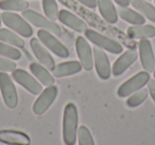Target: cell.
<instances>
[{"label": "cell", "mask_w": 155, "mask_h": 145, "mask_svg": "<svg viewBox=\"0 0 155 145\" xmlns=\"http://www.w3.org/2000/svg\"><path fill=\"white\" fill-rule=\"evenodd\" d=\"M117 13L118 16H120V18H122L129 24H132L133 26L146 24V17L141 13H138L127 7H119L117 9Z\"/></svg>", "instance_id": "cell-21"}, {"label": "cell", "mask_w": 155, "mask_h": 145, "mask_svg": "<svg viewBox=\"0 0 155 145\" xmlns=\"http://www.w3.org/2000/svg\"><path fill=\"white\" fill-rule=\"evenodd\" d=\"M75 1H78L83 7L87 8L89 10H95L97 8V0H75Z\"/></svg>", "instance_id": "cell-29"}, {"label": "cell", "mask_w": 155, "mask_h": 145, "mask_svg": "<svg viewBox=\"0 0 155 145\" xmlns=\"http://www.w3.org/2000/svg\"><path fill=\"white\" fill-rule=\"evenodd\" d=\"M0 91L3 102L10 109H14L18 104V93L13 81L7 72L0 71Z\"/></svg>", "instance_id": "cell-6"}, {"label": "cell", "mask_w": 155, "mask_h": 145, "mask_svg": "<svg viewBox=\"0 0 155 145\" xmlns=\"http://www.w3.org/2000/svg\"><path fill=\"white\" fill-rule=\"evenodd\" d=\"M22 17H24L29 24H32L33 26L44 29V30L52 33V34L55 35V36H61V34H62L61 27L58 26V24H55L53 20L49 19V18L46 17V16L33 11V10L27 9V10H25V11H22Z\"/></svg>", "instance_id": "cell-4"}, {"label": "cell", "mask_w": 155, "mask_h": 145, "mask_svg": "<svg viewBox=\"0 0 155 145\" xmlns=\"http://www.w3.org/2000/svg\"><path fill=\"white\" fill-rule=\"evenodd\" d=\"M154 2H155V0H154Z\"/></svg>", "instance_id": "cell-35"}, {"label": "cell", "mask_w": 155, "mask_h": 145, "mask_svg": "<svg viewBox=\"0 0 155 145\" xmlns=\"http://www.w3.org/2000/svg\"><path fill=\"white\" fill-rule=\"evenodd\" d=\"M149 91L146 88H141V89L137 90L134 93H132L131 95H129L127 100V105L131 108H135V107L141 105L144 101L148 98Z\"/></svg>", "instance_id": "cell-24"}, {"label": "cell", "mask_w": 155, "mask_h": 145, "mask_svg": "<svg viewBox=\"0 0 155 145\" xmlns=\"http://www.w3.org/2000/svg\"><path fill=\"white\" fill-rule=\"evenodd\" d=\"M58 20L68 28L74 30L75 32L83 33L87 30V24L75 14L71 13L68 10H61L58 13Z\"/></svg>", "instance_id": "cell-16"}, {"label": "cell", "mask_w": 155, "mask_h": 145, "mask_svg": "<svg viewBox=\"0 0 155 145\" xmlns=\"http://www.w3.org/2000/svg\"><path fill=\"white\" fill-rule=\"evenodd\" d=\"M12 77L16 83H18L25 89H27V91L34 94V95H37L43 91L41 84L35 79L34 75L30 74L24 69H15L12 72Z\"/></svg>", "instance_id": "cell-8"}, {"label": "cell", "mask_w": 155, "mask_h": 145, "mask_svg": "<svg viewBox=\"0 0 155 145\" xmlns=\"http://www.w3.org/2000/svg\"><path fill=\"white\" fill-rule=\"evenodd\" d=\"M58 87L54 85L49 86L46 89H44V91H41L39 93V96L35 100L34 104H33V112L37 115L44 114L55 101L56 96H58Z\"/></svg>", "instance_id": "cell-9"}, {"label": "cell", "mask_w": 155, "mask_h": 145, "mask_svg": "<svg viewBox=\"0 0 155 145\" xmlns=\"http://www.w3.org/2000/svg\"><path fill=\"white\" fill-rule=\"evenodd\" d=\"M77 138H78L79 145H96L89 129L84 125L80 126V127L78 128Z\"/></svg>", "instance_id": "cell-27"}, {"label": "cell", "mask_w": 155, "mask_h": 145, "mask_svg": "<svg viewBox=\"0 0 155 145\" xmlns=\"http://www.w3.org/2000/svg\"><path fill=\"white\" fill-rule=\"evenodd\" d=\"M148 91L149 93H150L151 98H152V100L155 102V79H151L149 81L148 83Z\"/></svg>", "instance_id": "cell-30"}, {"label": "cell", "mask_w": 155, "mask_h": 145, "mask_svg": "<svg viewBox=\"0 0 155 145\" xmlns=\"http://www.w3.org/2000/svg\"><path fill=\"white\" fill-rule=\"evenodd\" d=\"M150 81V73L147 71H140L137 74L125 81L117 90V95L119 98H127L137 90L143 88Z\"/></svg>", "instance_id": "cell-5"}, {"label": "cell", "mask_w": 155, "mask_h": 145, "mask_svg": "<svg viewBox=\"0 0 155 145\" xmlns=\"http://www.w3.org/2000/svg\"><path fill=\"white\" fill-rule=\"evenodd\" d=\"M79 125V112L73 103L66 104L63 114V141L65 145H75Z\"/></svg>", "instance_id": "cell-1"}, {"label": "cell", "mask_w": 155, "mask_h": 145, "mask_svg": "<svg viewBox=\"0 0 155 145\" xmlns=\"http://www.w3.org/2000/svg\"><path fill=\"white\" fill-rule=\"evenodd\" d=\"M127 35L133 39H149L155 36V27L151 24H134L127 28Z\"/></svg>", "instance_id": "cell-19"}, {"label": "cell", "mask_w": 155, "mask_h": 145, "mask_svg": "<svg viewBox=\"0 0 155 145\" xmlns=\"http://www.w3.org/2000/svg\"><path fill=\"white\" fill-rule=\"evenodd\" d=\"M138 56H139V54H138L137 50L135 48H131V49L123 52L116 60L114 65H113V68H112L113 75L114 76H119V75L123 74L137 60Z\"/></svg>", "instance_id": "cell-12"}, {"label": "cell", "mask_w": 155, "mask_h": 145, "mask_svg": "<svg viewBox=\"0 0 155 145\" xmlns=\"http://www.w3.org/2000/svg\"><path fill=\"white\" fill-rule=\"evenodd\" d=\"M37 38L39 39L41 44L47 48L49 51H51L53 54H55L56 56L61 58H67L69 56V50L61 43V40H58L55 37V35H53L52 33L48 32V31L41 29L37 31Z\"/></svg>", "instance_id": "cell-7"}, {"label": "cell", "mask_w": 155, "mask_h": 145, "mask_svg": "<svg viewBox=\"0 0 155 145\" xmlns=\"http://www.w3.org/2000/svg\"><path fill=\"white\" fill-rule=\"evenodd\" d=\"M75 51L82 68L86 71H91L94 68V55L93 50L85 37L78 36L75 39Z\"/></svg>", "instance_id": "cell-10"}, {"label": "cell", "mask_w": 155, "mask_h": 145, "mask_svg": "<svg viewBox=\"0 0 155 145\" xmlns=\"http://www.w3.org/2000/svg\"><path fill=\"white\" fill-rule=\"evenodd\" d=\"M0 142L7 145H30L31 139L27 134L19 130H0Z\"/></svg>", "instance_id": "cell-15"}, {"label": "cell", "mask_w": 155, "mask_h": 145, "mask_svg": "<svg viewBox=\"0 0 155 145\" xmlns=\"http://www.w3.org/2000/svg\"><path fill=\"white\" fill-rule=\"evenodd\" d=\"M138 54H139L141 66L147 72H153L155 68V57L151 41L148 39H140L138 44Z\"/></svg>", "instance_id": "cell-13"}, {"label": "cell", "mask_w": 155, "mask_h": 145, "mask_svg": "<svg viewBox=\"0 0 155 145\" xmlns=\"http://www.w3.org/2000/svg\"><path fill=\"white\" fill-rule=\"evenodd\" d=\"M29 8L27 0H0V9L9 12L25 11Z\"/></svg>", "instance_id": "cell-23"}, {"label": "cell", "mask_w": 155, "mask_h": 145, "mask_svg": "<svg viewBox=\"0 0 155 145\" xmlns=\"http://www.w3.org/2000/svg\"><path fill=\"white\" fill-rule=\"evenodd\" d=\"M16 69V64L8 57L0 56V71L2 72H13Z\"/></svg>", "instance_id": "cell-28"}, {"label": "cell", "mask_w": 155, "mask_h": 145, "mask_svg": "<svg viewBox=\"0 0 155 145\" xmlns=\"http://www.w3.org/2000/svg\"><path fill=\"white\" fill-rule=\"evenodd\" d=\"M30 71L34 77L39 81V83L41 85L46 86V87H49V86L54 85V79L53 75L48 71V69L46 67H44L43 65L37 64V63H31L30 66Z\"/></svg>", "instance_id": "cell-20"}, {"label": "cell", "mask_w": 155, "mask_h": 145, "mask_svg": "<svg viewBox=\"0 0 155 145\" xmlns=\"http://www.w3.org/2000/svg\"><path fill=\"white\" fill-rule=\"evenodd\" d=\"M85 38L94 44L97 47L105 50L113 54H120L123 51V47L119 41L112 39L105 36L102 33L94 30V29H87L85 31Z\"/></svg>", "instance_id": "cell-3"}, {"label": "cell", "mask_w": 155, "mask_h": 145, "mask_svg": "<svg viewBox=\"0 0 155 145\" xmlns=\"http://www.w3.org/2000/svg\"><path fill=\"white\" fill-rule=\"evenodd\" d=\"M0 56L8 57L12 60H18L21 58V52L18 50V48L0 41Z\"/></svg>", "instance_id": "cell-26"}, {"label": "cell", "mask_w": 155, "mask_h": 145, "mask_svg": "<svg viewBox=\"0 0 155 145\" xmlns=\"http://www.w3.org/2000/svg\"><path fill=\"white\" fill-rule=\"evenodd\" d=\"M147 1H151V0H147Z\"/></svg>", "instance_id": "cell-34"}, {"label": "cell", "mask_w": 155, "mask_h": 145, "mask_svg": "<svg viewBox=\"0 0 155 145\" xmlns=\"http://www.w3.org/2000/svg\"><path fill=\"white\" fill-rule=\"evenodd\" d=\"M0 24H1V14H0Z\"/></svg>", "instance_id": "cell-32"}, {"label": "cell", "mask_w": 155, "mask_h": 145, "mask_svg": "<svg viewBox=\"0 0 155 145\" xmlns=\"http://www.w3.org/2000/svg\"><path fill=\"white\" fill-rule=\"evenodd\" d=\"M0 40L8 45L14 46L16 48L22 49L25 47V40L17 34L10 29L0 28Z\"/></svg>", "instance_id": "cell-22"}, {"label": "cell", "mask_w": 155, "mask_h": 145, "mask_svg": "<svg viewBox=\"0 0 155 145\" xmlns=\"http://www.w3.org/2000/svg\"><path fill=\"white\" fill-rule=\"evenodd\" d=\"M93 55L94 64H95L98 76L103 81L108 79L112 75V67H110V60L104 50L95 46L93 49Z\"/></svg>", "instance_id": "cell-11"}, {"label": "cell", "mask_w": 155, "mask_h": 145, "mask_svg": "<svg viewBox=\"0 0 155 145\" xmlns=\"http://www.w3.org/2000/svg\"><path fill=\"white\" fill-rule=\"evenodd\" d=\"M97 8L104 21L110 24H117L119 16L112 0H97Z\"/></svg>", "instance_id": "cell-18"}, {"label": "cell", "mask_w": 155, "mask_h": 145, "mask_svg": "<svg viewBox=\"0 0 155 145\" xmlns=\"http://www.w3.org/2000/svg\"><path fill=\"white\" fill-rule=\"evenodd\" d=\"M153 72H154V79H155V68H154V71H153Z\"/></svg>", "instance_id": "cell-33"}, {"label": "cell", "mask_w": 155, "mask_h": 145, "mask_svg": "<svg viewBox=\"0 0 155 145\" xmlns=\"http://www.w3.org/2000/svg\"><path fill=\"white\" fill-rule=\"evenodd\" d=\"M41 5H43V10L46 17L53 21L58 19L60 10H58V5L55 0H43Z\"/></svg>", "instance_id": "cell-25"}, {"label": "cell", "mask_w": 155, "mask_h": 145, "mask_svg": "<svg viewBox=\"0 0 155 145\" xmlns=\"http://www.w3.org/2000/svg\"><path fill=\"white\" fill-rule=\"evenodd\" d=\"M82 70V65L77 60L64 62L55 65L52 69V75L55 77H65L79 73Z\"/></svg>", "instance_id": "cell-17"}, {"label": "cell", "mask_w": 155, "mask_h": 145, "mask_svg": "<svg viewBox=\"0 0 155 145\" xmlns=\"http://www.w3.org/2000/svg\"><path fill=\"white\" fill-rule=\"evenodd\" d=\"M1 20L10 30L16 32L20 36L28 38L33 35V29L31 24L18 14L5 11L1 14Z\"/></svg>", "instance_id": "cell-2"}, {"label": "cell", "mask_w": 155, "mask_h": 145, "mask_svg": "<svg viewBox=\"0 0 155 145\" xmlns=\"http://www.w3.org/2000/svg\"><path fill=\"white\" fill-rule=\"evenodd\" d=\"M114 1L119 7H129V5L131 3L130 0H114Z\"/></svg>", "instance_id": "cell-31"}, {"label": "cell", "mask_w": 155, "mask_h": 145, "mask_svg": "<svg viewBox=\"0 0 155 145\" xmlns=\"http://www.w3.org/2000/svg\"><path fill=\"white\" fill-rule=\"evenodd\" d=\"M30 47L32 49L33 53H34L35 57L39 62V64L43 65L44 67L48 69V70H52L54 65V60L52 58L51 54L49 53L48 49L39 41L38 38H32L30 40Z\"/></svg>", "instance_id": "cell-14"}]
</instances>
